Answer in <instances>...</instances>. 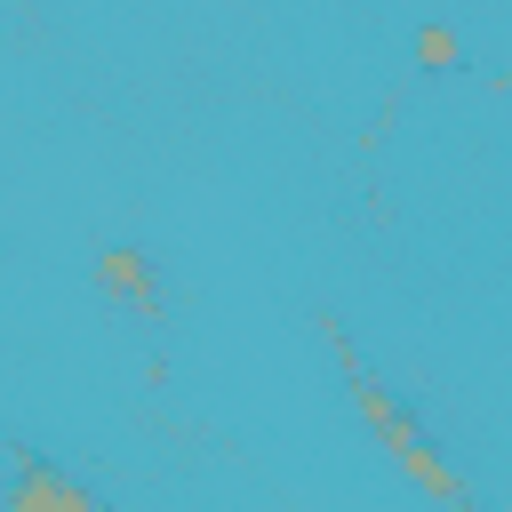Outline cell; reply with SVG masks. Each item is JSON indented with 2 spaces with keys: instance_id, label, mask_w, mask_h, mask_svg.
<instances>
[{
  "instance_id": "cell-1",
  "label": "cell",
  "mask_w": 512,
  "mask_h": 512,
  "mask_svg": "<svg viewBox=\"0 0 512 512\" xmlns=\"http://www.w3.org/2000/svg\"><path fill=\"white\" fill-rule=\"evenodd\" d=\"M8 512H112L80 472L48 464L40 448H16V480H8Z\"/></svg>"
},
{
  "instance_id": "cell-2",
  "label": "cell",
  "mask_w": 512,
  "mask_h": 512,
  "mask_svg": "<svg viewBox=\"0 0 512 512\" xmlns=\"http://www.w3.org/2000/svg\"><path fill=\"white\" fill-rule=\"evenodd\" d=\"M96 280H104V296H112V304H136V320H152V312H160V280H152V256H144V248L112 240V248L96 256Z\"/></svg>"
},
{
  "instance_id": "cell-3",
  "label": "cell",
  "mask_w": 512,
  "mask_h": 512,
  "mask_svg": "<svg viewBox=\"0 0 512 512\" xmlns=\"http://www.w3.org/2000/svg\"><path fill=\"white\" fill-rule=\"evenodd\" d=\"M456 56H464L456 24H424V32H416V64H424V72H456Z\"/></svg>"
}]
</instances>
